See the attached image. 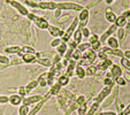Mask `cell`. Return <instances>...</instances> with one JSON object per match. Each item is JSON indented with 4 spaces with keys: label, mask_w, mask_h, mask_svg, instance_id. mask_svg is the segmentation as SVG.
Returning a JSON list of instances; mask_svg holds the SVG:
<instances>
[{
    "label": "cell",
    "mask_w": 130,
    "mask_h": 115,
    "mask_svg": "<svg viewBox=\"0 0 130 115\" xmlns=\"http://www.w3.org/2000/svg\"><path fill=\"white\" fill-rule=\"evenodd\" d=\"M86 1H89V0H77V4H79V5H82L83 3H86Z\"/></svg>",
    "instance_id": "91938a15"
},
{
    "label": "cell",
    "mask_w": 130,
    "mask_h": 115,
    "mask_svg": "<svg viewBox=\"0 0 130 115\" xmlns=\"http://www.w3.org/2000/svg\"><path fill=\"white\" fill-rule=\"evenodd\" d=\"M57 7L61 10H75V12H81L84 8L77 3H57Z\"/></svg>",
    "instance_id": "277c9868"
},
{
    "label": "cell",
    "mask_w": 130,
    "mask_h": 115,
    "mask_svg": "<svg viewBox=\"0 0 130 115\" xmlns=\"http://www.w3.org/2000/svg\"><path fill=\"white\" fill-rule=\"evenodd\" d=\"M114 82H115V84H116V85H119V86L127 85V81H125V78L123 77V76H120V77L115 78V79H114Z\"/></svg>",
    "instance_id": "f35d334b"
},
{
    "label": "cell",
    "mask_w": 130,
    "mask_h": 115,
    "mask_svg": "<svg viewBox=\"0 0 130 115\" xmlns=\"http://www.w3.org/2000/svg\"><path fill=\"white\" fill-rule=\"evenodd\" d=\"M105 19L108 23H110V24H115L118 16H116V14L110 9V8H107V9H106V13H105Z\"/></svg>",
    "instance_id": "2e32d148"
},
{
    "label": "cell",
    "mask_w": 130,
    "mask_h": 115,
    "mask_svg": "<svg viewBox=\"0 0 130 115\" xmlns=\"http://www.w3.org/2000/svg\"><path fill=\"white\" fill-rule=\"evenodd\" d=\"M73 52H74L73 48H68V50H67V52H66V54H64V58H63V59L70 60V59H71V54H73Z\"/></svg>",
    "instance_id": "816d5d0a"
},
{
    "label": "cell",
    "mask_w": 130,
    "mask_h": 115,
    "mask_svg": "<svg viewBox=\"0 0 130 115\" xmlns=\"http://www.w3.org/2000/svg\"><path fill=\"white\" fill-rule=\"evenodd\" d=\"M129 10H130V9H129Z\"/></svg>",
    "instance_id": "03108f58"
},
{
    "label": "cell",
    "mask_w": 130,
    "mask_h": 115,
    "mask_svg": "<svg viewBox=\"0 0 130 115\" xmlns=\"http://www.w3.org/2000/svg\"><path fill=\"white\" fill-rule=\"evenodd\" d=\"M69 81H70V77H68V76L66 75V74H62L61 76H59L57 79V82L60 84L61 86H66L69 84Z\"/></svg>",
    "instance_id": "603a6c76"
},
{
    "label": "cell",
    "mask_w": 130,
    "mask_h": 115,
    "mask_svg": "<svg viewBox=\"0 0 130 115\" xmlns=\"http://www.w3.org/2000/svg\"><path fill=\"white\" fill-rule=\"evenodd\" d=\"M6 3L9 4L12 7H14L15 9L17 10V12L20 13L22 16H28L29 15V10H28V8L25 7L24 5H22L21 3H19V1H16V0H6Z\"/></svg>",
    "instance_id": "5b68a950"
},
{
    "label": "cell",
    "mask_w": 130,
    "mask_h": 115,
    "mask_svg": "<svg viewBox=\"0 0 130 115\" xmlns=\"http://www.w3.org/2000/svg\"><path fill=\"white\" fill-rule=\"evenodd\" d=\"M57 52H54V51H45V52H37L36 53V56H37V59H53L54 56L57 55Z\"/></svg>",
    "instance_id": "5bb4252c"
},
{
    "label": "cell",
    "mask_w": 130,
    "mask_h": 115,
    "mask_svg": "<svg viewBox=\"0 0 130 115\" xmlns=\"http://www.w3.org/2000/svg\"><path fill=\"white\" fill-rule=\"evenodd\" d=\"M0 63H3V64H8V63H10V61H9V59H8L7 56L3 55V54H0Z\"/></svg>",
    "instance_id": "7dc6e473"
},
{
    "label": "cell",
    "mask_w": 130,
    "mask_h": 115,
    "mask_svg": "<svg viewBox=\"0 0 130 115\" xmlns=\"http://www.w3.org/2000/svg\"><path fill=\"white\" fill-rule=\"evenodd\" d=\"M97 56H98L101 61H105V60L108 59V55L105 53V52H103V51H99L98 53H97Z\"/></svg>",
    "instance_id": "7bdbcfd3"
},
{
    "label": "cell",
    "mask_w": 130,
    "mask_h": 115,
    "mask_svg": "<svg viewBox=\"0 0 130 115\" xmlns=\"http://www.w3.org/2000/svg\"><path fill=\"white\" fill-rule=\"evenodd\" d=\"M114 1H115V0H105V3L107 4V5H110V4L114 3Z\"/></svg>",
    "instance_id": "94428289"
},
{
    "label": "cell",
    "mask_w": 130,
    "mask_h": 115,
    "mask_svg": "<svg viewBox=\"0 0 130 115\" xmlns=\"http://www.w3.org/2000/svg\"><path fill=\"white\" fill-rule=\"evenodd\" d=\"M116 34H118V39H120L121 42H122V40L124 39L127 31H125L124 28H118V30H116Z\"/></svg>",
    "instance_id": "74e56055"
},
{
    "label": "cell",
    "mask_w": 130,
    "mask_h": 115,
    "mask_svg": "<svg viewBox=\"0 0 130 115\" xmlns=\"http://www.w3.org/2000/svg\"><path fill=\"white\" fill-rule=\"evenodd\" d=\"M104 84H105V85H115V82H114L113 78L105 77V78H104Z\"/></svg>",
    "instance_id": "f6af8a7d"
},
{
    "label": "cell",
    "mask_w": 130,
    "mask_h": 115,
    "mask_svg": "<svg viewBox=\"0 0 130 115\" xmlns=\"http://www.w3.org/2000/svg\"><path fill=\"white\" fill-rule=\"evenodd\" d=\"M21 58H22L23 62H25V63H35V62H37L36 54H23Z\"/></svg>",
    "instance_id": "d6986e66"
},
{
    "label": "cell",
    "mask_w": 130,
    "mask_h": 115,
    "mask_svg": "<svg viewBox=\"0 0 130 115\" xmlns=\"http://www.w3.org/2000/svg\"><path fill=\"white\" fill-rule=\"evenodd\" d=\"M101 115H118V113L112 112V110H106V112H100Z\"/></svg>",
    "instance_id": "11a10c76"
},
{
    "label": "cell",
    "mask_w": 130,
    "mask_h": 115,
    "mask_svg": "<svg viewBox=\"0 0 130 115\" xmlns=\"http://www.w3.org/2000/svg\"><path fill=\"white\" fill-rule=\"evenodd\" d=\"M82 39H83V34H82V29L77 28V29L75 30V32H74V35H73V40H74L75 43H77V44H81V43H82Z\"/></svg>",
    "instance_id": "ffe728a7"
},
{
    "label": "cell",
    "mask_w": 130,
    "mask_h": 115,
    "mask_svg": "<svg viewBox=\"0 0 130 115\" xmlns=\"http://www.w3.org/2000/svg\"><path fill=\"white\" fill-rule=\"evenodd\" d=\"M78 23H79L78 17L75 16V19H74L73 22H71V24L69 25L68 28H67L66 31H64V35L61 37L62 42H64V43H68V42H69V39H70L71 37H73V35H74V32H75V30H76L77 27H78Z\"/></svg>",
    "instance_id": "3957f363"
},
{
    "label": "cell",
    "mask_w": 130,
    "mask_h": 115,
    "mask_svg": "<svg viewBox=\"0 0 130 115\" xmlns=\"http://www.w3.org/2000/svg\"><path fill=\"white\" fill-rule=\"evenodd\" d=\"M119 88H120V86L116 85L115 88L113 89V91L110 92V94L108 95L107 98H106L105 100L103 101V104H100V108H101V109H104V108L108 107V106H109L110 104H113V103H114V99L116 98V95H119Z\"/></svg>",
    "instance_id": "8992f818"
},
{
    "label": "cell",
    "mask_w": 130,
    "mask_h": 115,
    "mask_svg": "<svg viewBox=\"0 0 130 115\" xmlns=\"http://www.w3.org/2000/svg\"><path fill=\"white\" fill-rule=\"evenodd\" d=\"M113 89H114V85H105V88H104L103 90L98 93V95L96 97V100L98 101V103L104 101L108 97V95L110 94V92L113 91Z\"/></svg>",
    "instance_id": "ba28073f"
},
{
    "label": "cell",
    "mask_w": 130,
    "mask_h": 115,
    "mask_svg": "<svg viewBox=\"0 0 130 115\" xmlns=\"http://www.w3.org/2000/svg\"><path fill=\"white\" fill-rule=\"evenodd\" d=\"M128 23V19L125 16H123V15H120V16H118V19H116V22H115V25L118 28H124L125 25H127Z\"/></svg>",
    "instance_id": "7402d4cb"
},
{
    "label": "cell",
    "mask_w": 130,
    "mask_h": 115,
    "mask_svg": "<svg viewBox=\"0 0 130 115\" xmlns=\"http://www.w3.org/2000/svg\"><path fill=\"white\" fill-rule=\"evenodd\" d=\"M116 30H118V27H116L115 24H110V27L108 28V29L106 30V31L104 32L100 37H99V40L101 42V44H103V43H105L106 40L109 38V37H112V35H113Z\"/></svg>",
    "instance_id": "30bf717a"
},
{
    "label": "cell",
    "mask_w": 130,
    "mask_h": 115,
    "mask_svg": "<svg viewBox=\"0 0 130 115\" xmlns=\"http://www.w3.org/2000/svg\"><path fill=\"white\" fill-rule=\"evenodd\" d=\"M29 112V105L22 104L21 106H19V115H28Z\"/></svg>",
    "instance_id": "4dcf8cb0"
},
{
    "label": "cell",
    "mask_w": 130,
    "mask_h": 115,
    "mask_svg": "<svg viewBox=\"0 0 130 115\" xmlns=\"http://www.w3.org/2000/svg\"><path fill=\"white\" fill-rule=\"evenodd\" d=\"M61 43H62L61 38H54V39L51 42V46L52 47H58L60 44H61Z\"/></svg>",
    "instance_id": "ee69618b"
},
{
    "label": "cell",
    "mask_w": 130,
    "mask_h": 115,
    "mask_svg": "<svg viewBox=\"0 0 130 115\" xmlns=\"http://www.w3.org/2000/svg\"><path fill=\"white\" fill-rule=\"evenodd\" d=\"M69 17H70V15H67V16H61L59 17V23H64L67 20H68Z\"/></svg>",
    "instance_id": "9f6ffc18"
},
{
    "label": "cell",
    "mask_w": 130,
    "mask_h": 115,
    "mask_svg": "<svg viewBox=\"0 0 130 115\" xmlns=\"http://www.w3.org/2000/svg\"><path fill=\"white\" fill-rule=\"evenodd\" d=\"M82 55H83V53H82L78 48H76V50H74L73 54H71V59L76 60V61H79V60L82 59Z\"/></svg>",
    "instance_id": "d590c367"
},
{
    "label": "cell",
    "mask_w": 130,
    "mask_h": 115,
    "mask_svg": "<svg viewBox=\"0 0 130 115\" xmlns=\"http://www.w3.org/2000/svg\"><path fill=\"white\" fill-rule=\"evenodd\" d=\"M47 31H48V34L51 35L52 37H54V38H61V37L64 35V30L61 29V28H59V27H57V25L50 24Z\"/></svg>",
    "instance_id": "9c48e42d"
},
{
    "label": "cell",
    "mask_w": 130,
    "mask_h": 115,
    "mask_svg": "<svg viewBox=\"0 0 130 115\" xmlns=\"http://www.w3.org/2000/svg\"><path fill=\"white\" fill-rule=\"evenodd\" d=\"M24 4L29 7H32V8H38V1L36 0H24Z\"/></svg>",
    "instance_id": "ab89813d"
},
{
    "label": "cell",
    "mask_w": 130,
    "mask_h": 115,
    "mask_svg": "<svg viewBox=\"0 0 130 115\" xmlns=\"http://www.w3.org/2000/svg\"><path fill=\"white\" fill-rule=\"evenodd\" d=\"M76 104L78 106H82V105H84L85 104V98H84V95H79V97H77L76 98Z\"/></svg>",
    "instance_id": "bcb514c9"
},
{
    "label": "cell",
    "mask_w": 130,
    "mask_h": 115,
    "mask_svg": "<svg viewBox=\"0 0 130 115\" xmlns=\"http://www.w3.org/2000/svg\"><path fill=\"white\" fill-rule=\"evenodd\" d=\"M98 58L97 56V53L93 51L92 48H89L88 51H85L82 55V59L78 61V64L82 67H89L91 64H93V62L96 61V59Z\"/></svg>",
    "instance_id": "7a4b0ae2"
},
{
    "label": "cell",
    "mask_w": 130,
    "mask_h": 115,
    "mask_svg": "<svg viewBox=\"0 0 130 115\" xmlns=\"http://www.w3.org/2000/svg\"><path fill=\"white\" fill-rule=\"evenodd\" d=\"M114 105H115V108H116V112H121V110H123L124 109V105L122 104V100H121V98L119 97V95H116V98L114 99Z\"/></svg>",
    "instance_id": "484cf974"
},
{
    "label": "cell",
    "mask_w": 130,
    "mask_h": 115,
    "mask_svg": "<svg viewBox=\"0 0 130 115\" xmlns=\"http://www.w3.org/2000/svg\"><path fill=\"white\" fill-rule=\"evenodd\" d=\"M28 19H29L30 21H32V22L35 23V25H36L38 29L40 30H47L50 27V23L48 21L45 19V17H42V16H38V15L36 14V12H31L29 13V15H28Z\"/></svg>",
    "instance_id": "6da1fadb"
},
{
    "label": "cell",
    "mask_w": 130,
    "mask_h": 115,
    "mask_svg": "<svg viewBox=\"0 0 130 115\" xmlns=\"http://www.w3.org/2000/svg\"><path fill=\"white\" fill-rule=\"evenodd\" d=\"M62 94H64V95H66V98L67 99H70L71 101L76 100V95H74V93H71L70 91H63V92H62Z\"/></svg>",
    "instance_id": "60d3db41"
},
{
    "label": "cell",
    "mask_w": 130,
    "mask_h": 115,
    "mask_svg": "<svg viewBox=\"0 0 130 115\" xmlns=\"http://www.w3.org/2000/svg\"><path fill=\"white\" fill-rule=\"evenodd\" d=\"M61 88H62V86L60 85V84L57 82V83L54 84L53 86H51V90H50V93H51V94H54V95H58L60 92H61Z\"/></svg>",
    "instance_id": "f1b7e54d"
},
{
    "label": "cell",
    "mask_w": 130,
    "mask_h": 115,
    "mask_svg": "<svg viewBox=\"0 0 130 115\" xmlns=\"http://www.w3.org/2000/svg\"><path fill=\"white\" fill-rule=\"evenodd\" d=\"M8 92H12V93L17 92V89H8Z\"/></svg>",
    "instance_id": "6125c7cd"
},
{
    "label": "cell",
    "mask_w": 130,
    "mask_h": 115,
    "mask_svg": "<svg viewBox=\"0 0 130 115\" xmlns=\"http://www.w3.org/2000/svg\"><path fill=\"white\" fill-rule=\"evenodd\" d=\"M99 108H100V103H93V104H91L90 108L88 109V113H86V115H93L94 113L98 112Z\"/></svg>",
    "instance_id": "4316f807"
},
{
    "label": "cell",
    "mask_w": 130,
    "mask_h": 115,
    "mask_svg": "<svg viewBox=\"0 0 130 115\" xmlns=\"http://www.w3.org/2000/svg\"><path fill=\"white\" fill-rule=\"evenodd\" d=\"M112 64H113V62H112V60H110L109 58H108L107 60L101 61L99 64H97V68H98V70H100V71H106L112 67Z\"/></svg>",
    "instance_id": "e0dca14e"
},
{
    "label": "cell",
    "mask_w": 130,
    "mask_h": 115,
    "mask_svg": "<svg viewBox=\"0 0 130 115\" xmlns=\"http://www.w3.org/2000/svg\"><path fill=\"white\" fill-rule=\"evenodd\" d=\"M37 82L39 84V86H46L47 85V79H46V73L42 74V75L37 78Z\"/></svg>",
    "instance_id": "e575fe53"
},
{
    "label": "cell",
    "mask_w": 130,
    "mask_h": 115,
    "mask_svg": "<svg viewBox=\"0 0 130 115\" xmlns=\"http://www.w3.org/2000/svg\"><path fill=\"white\" fill-rule=\"evenodd\" d=\"M37 62H38L39 64H42V66L50 67V68L53 66V62H52L51 59H37Z\"/></svg>",
    "instance_id": "d6a6232c"
},
{
    "label": "cell",
    "mask_w": 130,
    "mask_h": 115,
    "mask_svg": "<svg viewBox=\"0 0 130 115\" xmlns=\"http://www.w3.org/2000/svg\"><path fill=\"white\" fill-rule=\"evenodd\" d=\"M77 115H79V114H77Z\"/></svg>",
    "instance_id": "e7e4bbea"
},
{
    "label": "cell",
    "mask_w": 130,
    "mask_h": 115,
    "mask_svg": "<svg viewBox=\"0 0 130 115\" xmlns=\"http://www.w3.org/2000/svg\"><path fill=\"white\" fill-rule=\"evenodd\" d=\"M36 53H37V52L35 51L31 46H23L22 48H21V51L19 52L17 54H19L20 56H22L23 54H36Z\"/></svg>",
    "instance_id": "d4e9b609"
},
{
    "label": "cell",
    "mask_w": 130,
    "mask_h": 115,
    "mask_svg": "<svg viewBox=\"0 0 130 115\" xmlns=\"http://www.w3.org/2000/svg\"><path fill=\"white\" fill-rule=\"evenodd\" d=\"M9 104L12 106H21L23 104V97H21L20 94L14 93V94L9 95Z\"/></svg>",
    "instance_id": "4fadbf2b"
},
{
    "label": "cell",
    "mask_w": 130,
    "mask_h": 115,
    "mask_svg": "<svg viewBox=\"0 0 130 115\" xmlns=\"http://www.w3.org/2000/svg\"><path fill=\"white\" fill-rule=\"evenodd\" d=\"M82 34H83V37H85V38H89V37L91 36L90 29H89V28H86V27L82 29Z\"/></svg>",
    "instance_id": "f907efd6"
},
{
    "label": "cell",
    "mask_w": 130,
    "mask_h": 115,
    "mask_svg": "<svg viewBox=\"0 0 130 115\" xmlns=\"http://www.w3.org/2000/svg\"><path fill=\"white\" fill-rule=\"evenodd\" d=\"M106 43H107V46L110 47V48H119V46H120V42H119L118 38H115V37H109L107 40H106Z\"/></svg>",
    "instance_id": "ac0fdd59"
},
{
    "label": "cell",
    "mask_w": 130,
    "mask_h": 115,
    "mask_svg": "<svg viewBox=\"0 0 130 115\" xmlns=\"http://www.w3.org/2000/svg\"><path fill=\"white\" fill-rule=\"evenodd\" d=\"M89 16H90V12H89L88 8H83V9L79 12V15L77 17H78V27L79 29H83V28H85L86 23L89 22Z\"/></svg>",
    "instance_id": "52a82bcc"
},
{
    "label": "cell",
    "mask_w": 130,
    "mask_h": 115,
    "mask_svg": "<svg viewBox=\"0 0 130 115\" xmlns=\"http://www.w3.org/2000/svg\"><path fill=\"white\" fill-rule=\"evenodd\" d=\"M75 75H76L79 79H83L84 77L86 76V74H85V69H84L82 66L77 64L76 68H75Z\"/></svg>",
    "instance_id": "cb8c5ba5"
},
{
    "label": "cell",
    "mask_w": 130,
    "mask_h": 115,
    "mask_svg": "<svg viewBox=\"0 0 130 115\" xmlns=\"http://www.w3.org/2000/svg\"><path fill=\"white\" fill-rule=\"evenodd\" d=\"M124 52V58L130 60V50H127V51H123Z\"/></svg>",
    "instance_id": "6f0895ef"
},
{
    "label": "cell",
    "mask_w": 130,
    "mask_h": 115,
    "mask_svg": "<svg viewBox=\"0 0 130 115\" xmlns=\"http://www.w3.org/2000/svg\"><path fill=\"white\" fill-rule=\"evenodd\" d=\"M7 103H9V97H7V95H0V105H5Z\"/></svg>",
    "instance_id": "c3c4849f"
},
{
    "label": "cell",
    "mask_w": 130,
    "mask_h": 115,
    "mask_svg": "<svg viewBox=\"0 0 130 115\" xmlns=\"http://www.w3.org/2000/svg\"><path fill=\"white\" fill-rule=\"evenodd\" d=\"M61 15H62V10L61 9L57 8V9L54 10V16H55V17H58V19H59V17H61Z\"/></svg>",
    "instance_id": "db71d44e"
},
{
    "label": "cell",
    "mask_w": 130,
    "mask_h": 115,
    "mask_svg": "<svg viewBox=\"0 0 130 115\" xmlns=\"http://www.w3.org/2000/svg\"><path fill=\"white\" fill-rule=\"evenodd\" d=\"M97 70H98L97 66H93V64H91V66H89L88 68L85 69V74H86V76H93L94 74L97 73Z\"/></svg>",
    "instance_id": "836d02e7"
},
{
    "label": "cell",
    "mask_w": 130,
    "mask_h": 115,
    "mask_svg": "<svg viewBox=\"0 0 130 115\" xmlns=\"http://www.w3.org/2000/svg\"><path fill=\"white\" fill-rule=\"evenodd\" d=\"M97 40H99V37H98V35H96V34L91 35V36L89 37V43H90V44H92V43L97 42Z\"/></svg>",
    "instance_id": "681fc988"
},
{
    "label": "cell",
    "mask_w": 130,
    "mask_h": 115,
    "mask_svg": "<svg viewBox=\"0 0 130 115\" xmlns=\"http://www.w3.org/2000/svg\"><path fill=\"white\" fill-rule=\"evenodd\" d=\"M17 94H20L21 97H27V89H25V86H20V88H17Z\"/></svg>",
    "instance_id": "b9f144b4"
},
{
    "label": "cell",
    "mask_w": 130,
    "mask_h": 115,
    "mask_svg": "<svg viewBox=\"0 0 130 115\" xmlns=\"http://www.w3.org/2000/svg\"><path fill=\"white\" fill-rule=\"evenodd\" d=\"M109 71L110 74H112V77H113V79L118 78V77H120V76H122V67L119 66V64H112V67L109 68Z\"/></svg>",
    "instance_id": "9a60e30c"
},
{
    "label": "cell",
    "mask_w": 130,
    "mask_h": 115,
    "mask_svg": "<svg viewBox=\"0 0 130 115\" xmlns=\"http://www.w3.org/2000/svg\"><path fill=\"white\" fill-rule=\"evenodd\" d=\"M38 8L40 9H47V10H55L57 9V3L54 1H42L38 4Z\"/></svg>",
    "instance_id": "7c38bea8"
},
{
    "label": "cell",
    "mask_w": 130,
    "mask_h": 115,
    "mask_svg": "<svg viewBox=\"0 0 130 115\" xmlns=\"http://www.w3.org/2000/svg\"><path fill=\"white\" fill-rule=\"evenodd\" d=\"M68 48H69V47H68V44H67V43H64V42H62L61 44H60L59 46L57 47V52H58V54H59L60 56H62V58H63Z\"/></svg>",
    "instance_id": "44dd1931"
},
{
    "label": "cell",
    "mask_w": 130,
    "mask_h": 115,
    "mask_svg": "<svg viewBox=\"0 0 130 115\" xmlns=\"http://www.w3.org/2000/svg\"><path fill=\"white\" fill-rule=\"evenodd\" d=\"M77 48L79 50V51L82 52V53H84L85 51H88L89 48H91V44L90 43H81V44H78V46H77Z\"/></svg>",
    "instance_id": "8d00e7d4"
},
{
    "label": "cell",
    "mask_w": 130,
    "mask_h": 115,
    "mask_svg": "<svg viewBox=\"0 0 130 115\" xmlns=\"http://www.w3.org/2000/svg\"><path fill=\"white\" fill-rule=\"evenodd\" d=\"M37 86H39V84H38V82H37V81H31V82H29V83L25 85V89H27V93L29 94V93L31 92L34 89H36Z\"/></svg>",
    "instance_id": "f546056e"
},
{
    "label": "cell",
    "mask_w": 130,
    "mask_h": 115,
    "mask_svg": "<svg viewBox=\"0 0 130 115\" xmlns=\"http://www.w3.org/2000/svg\"><path fill=\"white\" fill-rule=\"evenodd\" d=\"M93 115H101V114H100V112H97V113H94Z\"/></svg>",
    "instance_id": "be15d7a7"
},
{
    "label": "cell",
    "mask_w": 130,
    "mask_h": 115,
    "mask_svg": "<svg viewBox=\"0 0 130 115\" xmlns=\"http://www.w3.org/2000/svg\"><path fill=\"white\" fill-rule=\"evenodd\" d=\"M124 113H125L127 115H129V114H130V104L124 108Z\"/></svg>",
    "instance_id": "680465c9"
},
{
    "label": "cell",
    "mask_w": 130,
    "mask_h": 115,
    "mask_svg": "<svg viewBox=\"0 0 130 115\" xmlns=\"http://www.w3.org/2000/svg\"><path fill=\"white\" fill-rule=\"evenodd\" d=\"M77 46H78V44H77V43H75L74 40H71V42L68 44V47H69V48H73V50H76Z\"/></svg>",
    "instance_id": "f5cc1de1"
},
{
    "label": "cell",
    "mask_w": 130,
    "mask_h": 115,
    "mask_svg": "<svg viewBox=\"0 0 130 115\" xmlns=\"http://www.w3.org/2000/svg\"><path fill=\"white\" fill-rule=\"evenodd\" d=\"M21 48L22 47H20V46H16V45H14V46H7L4 51L6 52V53H8V54H15V53H19V52L21 51Z\"/></svg>",
    "instance_id": "83f0119b"
},
{
    "label": "cell",
    "mask_w": 130,
    "mask_h": 115,
    "mask_svg": "<svg viewBox=\"0 0 130 115\" xmlns=\"http://www.w3.org/2000/svg\"><path fill=\"white\" fill-rule=\"evenodd\" d=\"M120 63H121V67L128 70L130 73V60L127 59V58H121L120 59Z\"/></svg>",
    "instance_id": "1f68e13d"
},
{
    "label": "cell",
    "mask_w": 130,
    "mask_h": 115,
    "mask_svg": "<svg viewBox=\"0 0 130 115\" xmlns=\"http://www.w3.org/2000/svg\"><path fill=\"white\" fill-rule=\"evenodd\" d=\"M45 97L40 94H35V95H29V97H24L23 98V104L25 105H31V104H38L39 101H42Z\"/></svg>",
    "instance_id": "8fae6325"
}]
</instances>
